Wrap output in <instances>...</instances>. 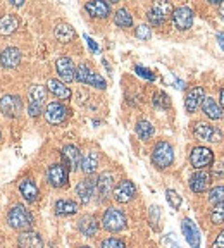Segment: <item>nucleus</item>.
I'll return each instance as SVG.
<instances>
[{"label": "nucleus", "instance_id": "f257e3e1", "mask_svg": "<svg viewBox=\"0 0 224 248\" xmlns=\"http://www.w3.org/2000/svg\"><path fill=\"white\" fill-rule=\"evenodd\" d=\"M7 221L12 229L23 232V231H31V228L35 224V217H33V214L24 205H14L9 210Z\"/></svg>", "mask_w": 224, "mask_h": 248}, {"label": "nucleus", "instance_id": "f03ea898", "mask_svg": "<svg viewBox=\"0 0 224 248\" xmlns=\"http://www.w3.org/2000/svg\"><path fill=\"white\" fill-rule=\"evenodd\" d=\"M174 162V148L169 141L166 140H160L157 141L152 150V164H154L157 169H167L171 167V164Z\"/></svg>", "mask_w": 224, "mask_h": 248}, {"label": "nucleus", "instance_id": "7ed1b4c3", "mask_svg": "<svg viewBox=\"0 0 224 248\" xmlns=\"http://www.w3.org/2000/svg\"><path fill=\"white\" fill-rule=\"evenodd\" d=\"M126 216L121 209H116V207H109L107 210L102 216V228L109 232H119L126 228Z\"/></svg>", "mask_w": 224, "mask_h": 248}, {"label": "nucleus", "instance_id": "20e7f679", "mask_svg": "<svg viewBox=\"0 0 224 248\" xmlns=\"http://www.w3.org/2000/svg\"><path fill=\"white\" fill-rule=\"evenodd\" d=\"M74 79H76L78 83H81V85H88V86H93V88H98V90H104L105 86H107L104 78H102L98 73H95L88 64H80V66L76 67Z\"/></svg>", "mask_w": 224, "mask_h": 248}, {"label": "nucleus", "instance_id": "39448f33", "mask_svg": "<svg viewBox=\"0 0 224 248\" xmlns=\"http://www.w3.org/2000/svg\"><path fill=\"white\" fill-rule=\"evenodd\" d=\"M47 98V88L42 85H33L28 93V114L31 117H38L43 112V105Z\"/></svg>", "mask_w": 224, "mask_h": 248}, {"label": "nucleus", "instance_id": "423d86ee", "mask_svg": "<svg viewBox=\"0 0 224 248\" xmlns=\"http://www.w3.org/2000/svg\"><path fill=\"white\" fill-rule=\"evenodd\" d=\"M193 135L198 140H204V141H209V143H221L224 140V135L212 124L205 123V121H197L193 123Z\"/></svg>", "mask_w": 224, "mask_h": 248}, {"label": "nucleus", "instance_id": "0eeeda50", "mask_svg": "<svg viewBox=\"0 0 224 248\" xmlns=\"http://www.w3.org/2000/svg\"><path fill=\"white\" fill-rule=\"evenodd\" d=\"M214 162V152L207 147H195L190 152V164L197 170H202L205 167L212 166Z\"/></svg>", "mask_w": 224, "mask_h": 248}, {"label": "nucleus", "instance_id": "6e6552de", "mask_svg": "<svg viewBox=\"0 0 224 248\" xmlns=\"http://www.w3.org/2000/svg\"><path fill=\"white\" fill-rule=\"evenodd\" d=\"M43 116H45V121L48 124L57 126V124H62L67 119L69 110H67L66 105H62L61 102H50V104L43 108Z\"/></svg>", "mask_w": 224, "mask_h": 248}, {"label": "nucleus", "instance_id": "1a4fd4ad", "mask_svg": "<svg viewBox=\"0 0 224 248\" xmlns=\"http://www.w3.org/2000/svg\"><path fill=\"white\" fill-rule=\"evenodd\" d=\"M47 183L54 188H64L69 183V170L62 164H52L47 169Z\"/></svg>", "mask_w": 224, "mask_h": 248}, {"label": "nucleus", "instance_id": "9d476101", "mask_svg": "<svg viewBox=\"0 0 224 248\" xmlns=\"http://www.w3.org/2000/svg\"><path fill=\"white\" fill-rule=\"evenodd\" d=\"M0 112L5 117H19L23 112V100L17 95H4L0 98Z\"/></svg>", "mask_w": 224, "mask_h": 248}, {"label": "nucleus", "instance_id": "9b49d317", "mask_svg": "<svg viewBox=\"0 0 224 248\" xmlns=\"http://www.w3.org/2000/svg\"><path fill=\"white\" fill-rule=\"evenodd\" d=\"M171 17H173L174 28L179 31H186L193 26V11H192L190 7H186V5H181V7L174 9Z\"/></svg>", "mask_w": 224, "mask_h": 248}, {"label": "nucleus", "instance_id": "f8f14e48", "mask_svg": "<svg viewBox=\"0 0 224 248\" xmlns=\"http://www.w3.org/2000/svg\"><path fill=\"white\" fill-rule=\"evenodd\" d=\"M61 159L62 166L66 167L67 170H78L80 164H81V152L76 145H66L61 150Z\"/></svg>", "mask_w": 224, "mask_h": 248}, {"label": "nucleus", "instance_id": "ddd939ff", "mask_svg": "<svg viewBox=\"0 0 224 248\" xmlns=\"http://www.w3.org/2000/svg\"><path fill=\"white\" fill-rule=\"evenodd\" d=\"M112 195H114V200H116L117 203H129V202L136 197L135 183L129 181V179H123V181L114 188Z\"/></svg>", "mask_w": 224, "mask_h": 248}, {"label": "nucleus", "instance_id": "4468645a", "mask_svg": "<svg viewBox=\"0 0 224 248\" xmlns=\"http://www.w3.org/2000/svg\"><path fill=\"white\" fill-rule=\"evenodd\" d=\"M95 190H97V179L90 176V178L81 179V181L76 185V197L80 198V202H81L83 205H86V203L92 202L93 195H95Z\"/></svg>", "mask_w": 224, "mask_h": 248}, {"label": "nucleus", "instance_id": "2eb2a0df", "mask_svg": "<svg viewBox=\"0 0 224 248\" xmlns=\"http://www.w3.org/2000/svg\"><path fill=\"white\" fill-rule=\"evenodd\" d=\"M55 71H57L62 83L74 81L76 66H74V62L71 61V57H67V55H62V57H59L57 61H55Z\"/></svg>", "mask_w": 224, "mask_h": 248}, {"label": "nucleus", "instance_id": "dca6fc26", "mask_svg": "<svg viewBox=\"0 0 224 248\" xmlns=\"http://www.w3.org/2000/svg\"><path fill=\"white\" fill-rule=\"evenodd\" d=\"M210 181H212V176H210L209 170H205V169L195 170L193 174L190 176L188 186L193 193H204V191L210 186Z\"/></svg>", "mask_w": 224, "mask_h": 248}, {"label": "nucleus", "instance_id": "f3484780", "mask_svg": "<svg viewBox=\"0 0 224 248\" xmlns=\"http://www.w3.org/2000/svg\"><path fill=\"white\" fill-rule=\"evenodd\" d=\"M205 97V92L202 86H193V88H190L185 95V108L188 114H193L197 112V108L200 107L202 100Z\"/></svg>", "mask_w": 224, "mask_h": 248}, {"label": "nucleus", "instance_id": "a211bd4d", "mask_svg": "<svg viewBox=\"0 0 224 248\" xmlns=\"http://www.w3.org/2000/svg\"><path fill=\"white\" fill-rule=\"evenodd\" d=\"M21 59H23V54H21L19 48L16 46H7L4 50L0 52V64L5 69H14L21 64Z\"/></svg>", "mask_w": 224, "mask_h": 248}, {"label": "nucleus", "instance_id": "6ab92c4d", "mask_svg": "<svg viewBox=\"0 0 224 248\" xmlns=\"http://www.w3.org/2000/svg\"><path fill=\"white\" fill-rule=\"evenodd\" d=\"M181 229H183V234H185L186 241L192 248H200V231H198L197 224H195L192 219H183L181 222Z\"/></svg>", "mask_w": 224, "mask_h": 248}, {"label": "nucleus", "instance_id": "aec40b11", "mask_svg": "<svg viewBox=\"0 0 224 248\" xmlns=\"http://www.w3.org/2000/svg\"><path fill=\"white\" fill-rule=\"evenodd\" d=\"M17 247L19 248H43V238L36 231H23L17 236Z\"/></svg>", "mask_w": 224, "mask_h": 248}, {"label": "nucleus", "instance_id": "412c9836", "mask_svg": "<svg viewBox=\"0 0 224 248\" xmlns=\"http://www.w3.org/2000/svg\"><path fill=\"white\" fill-rule=\"evenodd\" d=\"M17 188H19V193L23 195V198L28 202V203H35V202L38 200L40 190H38V186H36V183L31 178L21 179Z\"/></svg>", "mask_w": 224, "mask_h": 248}, {"label": "nucleus", "instance_id": "4be33fe9", "mask_svg": "<svg viewBox=\"0 0 224 248\" xmlns=\"http://www.w3.org/2000/svg\"><path fill=\"white\" fill-rule=\"evenodd\" d=\"M85 11L88 12L92 17H97V19H105L111 14V4L104 2V0H95V2H86Z\"/></svg>", "mask_w": 224, "mask_h": 248}, {"label": "nucleus", "instance_id": "5701e85b", "mask_svg": "<svg viewBox=\"0 0 224 248\" xmlns=\"http://www.w3.org/2000/svg\"><path fill=\"white\" fill-rule=\"evenodd\" d=\"M97 191L100 200H105L114 191V174L112 172H102L97 178Z\"/></svg>", "mask_w": 224, "mask_h": 248}, {"label": "nucleus", "instance_id": "b1692460", "mask_svg": "<svg viewBox=\"0 0 224 248\" xmlns=\"http://www.w3.org/2000/svg\"><path fill=\"white\" fill-rule=\"evenodd\" d=\"M47 90H48L54 97L61 98V100H69L71 95H73L69 86H67L66 83H62L61 79H48V81H47Z\"/></svg>", "mask_w": 224, "mask_h": 248}, {"label": "nucleus", "instance_id": "393cba45", "mask_svg": "<svg viewBox=\"0 0 224 248\" xmlns=\"http://www.w3.org/2000/svg\"><path fill=\"white\" fill-rule=\"evenodd\" d=\"M78 231L81 232L83 236L92 238L97 234L98 231V222L95 216H83L80 221H78Z\"/></svg>", "mask_w": 224, "mask_h": 248}, {"label": "nucleus", "instance_id": "a878e982", "mask_svg": "<svg viewBox=\"0 0 224 248\" xmlns=\"http://www.w3.org/2000/svg\"><path fill=\"white\" fill-rule=\"evenodd\" d=\"M200 107H202V112L209 117V119L217 121V119H221V117H223V108L219 107V104H217L212 97H204Z\"/></svg>", "mask_w": 224, "mask_h": 248}, {"label": "nucleus", "instance_id": "bb28decb", "mask_svg": "<svg viewBox=\"0 0 224 248\" xmlns=\"http://www.w3.org/2000/svg\"><path fill=\"white\" fill-rule=\"evenodd\" d=\"M55 214L61 217H67V216H74V214L80 210V205L76 202L71 200V198H61V200L55 202Z\"/></svg>", "mask_w": 224, "mask_h": 248}, {"label": "nucleus", "instance_id": "cd10ccee", "mask_svg": "<svg viewBox=\"0 0 224 248\" xmlns=\"http://www.w3.org/2000/svg\"><path fill=\"white\" fill-rule=\"evenodd\" d=\"M80 167H81V170L86 176H92L98 167V154L97 152H93V150L86 152V154L81 157V164H80Z\"/></svg>", "mask_w": 224, "mask_h": 248}, {"label": "nucleus", "instance_id": "c85d7f7f", "mask_svg": "<svg viewBox=\"0 0 224 248\" xmlns=\"http://www.w3.org/2000/svg\"><path fill=\"white\" fill-rule=\"evenodd\" d=\"M19 28V17L14 14H7L0 19V35L9 36Z\"/></svg>", "mask_w": 224, "mask_h": 248}, {"label": "nucleus", "instance_id": "c756f323", "mask_svg": "<svg viewBox=\"0 0 224 248\" xmlns=\"http://www.w3.org/2000/svg\"><path fill=\"white\" fill-rule=\"evenodd\" d=\"M54 33H55V38H57L59 42H62V43L73 42L74 36H76V33H74V28L71 26V24H67V23H59L57 26H55Z\"/></svg>", "mask_w": 224, "mask_h": 248}, {"label": "nucleus", "instance_id": "7c9ffc66", "mask_svg": "<svg viewBox=\"0 0 224 248\" xmlns=\"http://www.w3.org/2000/svg\"><path fill=\"white\" fill-rule=\"evenodd\" d=\"M114 23L119 28H131L133 26V16L128 9H117L114 12Z\"/></svg>", "mask_w": 224, "mask_h": 248}, {"label": "nucleus", "instance_id": "2f4dec72", "mask_svg": "<svg viewBox=\"0 0 224 248\" xmlns=\"http://www.w3.org/2000/svg\"><path fill=\"white\" fill-rule=\"evenodd\" d=\"M135 131H136V135H138L140 140L147 141V140H150L152 136H154V126H152V123H148V121L142 119V121L136 123Z\"/></svg>", "mask_w": 224, "mask_h": 248}, {"label": "nucleus", "instance_id": "473e14b6", "mask_svg": "<svg viewBox=\"0 0 224 248\" xmlns=\"http://www.w3.org/2000/svg\"><path fill=\"white\" fill-rule=\"evenodd\" d=\"M210 222L216 226L224 224V202L214 205V209L210 210Z\"/></svg>", "mask_w": 224, "mask_h": 248}, {"label": "nucleus", "instance_id": "72a5a7b5", "mask_svg": "<svg viewBox=\"0 0 224 248\" xmlns=\"http://www.w3.org/2000/svg\"><path fill=\"white\" fill-rule=\"evenodd\" d=\"M147 19H148V23H150L152 26H162V24L166 23L167 17L160 14L157 9L150 7V9H148V12H147Z\"/></svg>", "mask_w": 224, "mask_h": 248}, {"label": "nucleus", "instance_id": "f704fd0d", "mask_svg": "<svg viewBox=\"0 0 224 248\" xmlns=\"http://www.w3.org/2000/svg\"><path fill=\"white\" fill-rule=\"evenodd\" d=\"M152 102H154V105L157 108H169L171 107V98L167 93L164 92H157L154 95V98H152Z\"/></svg>", "mask_w": 224, "mask_h": 248}, {"label": "nucleus", "instance_id": "c9c22d12", "mask_svg": "<svg viewBox=\"0 0 224 248\" xmlns=\"http://www.w3.org/2000/svg\"><path fill=\"white\" fill-rule=\"evenodd\" d=\"M209 202L210 203H214V205H217V203H221V202H224V186H214V188H210L209 190Z\"/></svg>", "mask_w": 224, "mask_h": 248}, {"label": "nucleus", "instance_id": "e433bc0d", "mask_svg": "<svg viewBox=\"0 0 224 248\" xmlns=\"http://www.w3.org/2000/svg\"><path fill=\"white\" fill-rule=\"evenodd\" d=\"M166 200L173 209H179V207H181V202H183L181 197H179L174 190H166Z\"/></svg>", "mask_w": 224, "mask_h": 248}, {"label": "nucleus", "instance_id": "4c0bfd02", "mask_svg": "<svg viewBox=\"0 0 224 248\" xmlns=\"http://www.w3.org/2000/svg\"><path fill=\"white\" fill-rule=\"evenodd\" d=\"M100 248H126V243H124L121 238H105L100 243Z\"/></svg>", "mask_w": 224, "mask_h": 248}, {"label": "nucleus", "instance_id": "58836bf2", "mask_svg": "<svg viewBox=\"0 0 224 248\" xmlns=\"http://www.w3.org/2000/svg\"><path fill=\"white\" fill-rule=\"evenodd\" d=\"M154 9H157L159 12L162 16H171L173 14V11H174V7H173V4L171 2H154V5H152Z\"/></svg>", "mask_w": 224, "mask_h": 248}, {"label": "nucleus", "instance_id": "ea45409f", "mask_svg": "<svg viewBox=\"0 0 224 248\" xmlns=\"http://www.w3.org/2000/svg\"><path fill=\"white\" fill-rule=\"evenodd\" d=\"M135 35H136V38H140V40H150V36H152L150 26H148V24H140V26H136Z\"/></svg>", "mask_w": 224, "mask_h": 248}, {"label": "nucleus", "instance_id": "a19ab883", "mask_svg": "<svg viewBox=\"0 0 224 248\" xmlns=\"http://www.w3.org/2000/svg\"><path fill=\"white\" fill-rule=\"evenodd\" d=\"M135 71H136V74H138V76L145 78V79H148V81H154V79H155V74L152 73L150 69H147V67L136 66V67H135Z\"/></svg>", "mask_w": 224, "mask_h": 248}, {"label": "nucleus", "instance_id": "79ce46f5", "mask_svg": "<svg viewBox=\"0 0 224 248\" xmlns=\"http://www.w3.org/2000/svg\"><path fill=\"white\" fill-rule=\"evenodd\" d=\"M210 248H224V229H221V231L217 232L216 240H214V243Z\"/></svg>", "mask_w": 224, "mask_h": 248}, {"label": "nucleus", "instance_id": "37998d69", "mask_svg": "<svg viewBox=\"0 0 224 248\" xmlns=\"http://www.w3.org/2000/svg\"><path fill=\"white\" fill-rule=\"evenodd\" d=\"M210 176L223 178V176H224V164H216V166L212 167V172H210Z\"/></svg>", "mask_w": 224, "mask_h": 248}, {"label": "nucleus", "instance_id": "c03bdc74", "mask_svg": "<svg viewBox=\"0 0 224 248\" xmlns=\"http://www.w3.org/2000/svg\"><path fill=\"white\" fill-rule=\"evenodd\" d=\"M160 217V210H159L157 205H152L150 207V221H154L152 224L155 226V222H157V219Z\"/></svg>", "mask_w": 224, "mask_h": 248}, {"label": "nucleus", "instance_id": "a18cd8bd", "mask_svg": "<svg viewBox=\"0 0 224 248\" xmlns=\"http://www.w3.org/2000/svg\"><path fill=\"white\" fill-rule=\"evenodd\" d=\"M85 40L88 42V46L92 48V52H98V45H97L95 42H93V40L90 38V36H85Z\"/></svg>", "mask_w": 224, "mask_h": 248}, {"label": "nucleus", "instance_id": "49530a36", "mask_svg": "<svg viewBox=\"0 0 224 248\" xmlns=\"http://www.w3.org/2000/svg\"><path fill=\"white\" fill-rule=\"evenodd\" d=\"M11 5H14V7H23L24 2L23 0H11Z\"/></svg>", "mask_w": 224, "mask_h": 248}, {"label": "nucleus", "instance_id": "de8ad7c7", "mask_svg": "<svg viewBox=\"0 0 224 248\" xmlns=\"http://www.w3.org/2000/svg\"><path fill=\"white\" fill-rule=\"evenodd\" d=\"M217 42H219V45L223 46V50H224V35H223V33H219V35H217Z\"/></svg>", "mask_w": 224, "mask_h": 248}, {"label": "nucleus", "instance_id": "09e8293b", "mask_svg": "<svg viewBox=\"0 0 224 248\" xmlns=\"http://www.w3.org/2000/svg\"><path fill=\"white\" fill-rule=\"evenodd\" d=\"M219 16L224 19V2H221L219 4Z\"/></svg>", "mask_w": 224, "mask_h": 248}, {"label": "nucleus", "instance_id": "8fccbe9b", "mask_svg": "<svg viewBox=\"0 0 224 248\" xmlns=\"http://www.w3.org/2000/svg\"><path fill=\"white\" fill-rule=\"evenodd\" d=\"M219 102H221V105L224 107V88L221 90V95H219Z\"/></svg>", "mask_w": 224, "mask_h": 248}, {"label": "nucleus", "instance_id": "3c124183", "mask_svg": "<svg viewBox=\"0 0 224 248\" xmlns=\"http://www.w3.org/2000/svg\"><path fill=\"white\" fill-rule=\"evenodd\" d=\"M80 248H92V247H80Z\"/></svg>", "mask_w": 224, "mask_h": 248}, {"label": "nucleus", "instance_id": "603ef678", "mask_svg": "<svg viewBox=\"0 0 224 248\" xmlns=\"http://www.w3.org/2000/svg\"><path fill=\"white\" fill-rule=\"evenodd\" d=\"M0 140H2V133H0Z\"/></svg>", "mask_w": 224, "mask_h": 248}]
</instances>
